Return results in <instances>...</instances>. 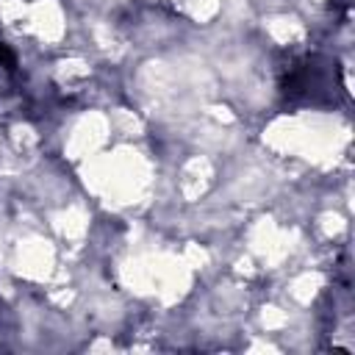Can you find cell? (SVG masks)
Returning <instances> with one entry per match:
<instances>
[{"label": "cell", "instance_id": "cell-1", "mask_svg": "<svg viewBox=\"0 0 355 355\" xmlns=\"http://www.w3.org/2000/svg\"><path fill=\"white\" fill-rule=\"evenodd\" d=\"M0 67H3V69H8V72H14V67H17L14 53H11V50H8V44H3V42H0Z\"/></svg>", "mask_w": 355, "mask_h": 355}]
</instances>
